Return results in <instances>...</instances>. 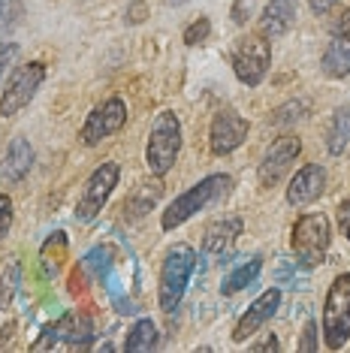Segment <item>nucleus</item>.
Instances as JSON below:
<instances>
[{"label": "nucleus", "instance_id": "obj_1", "mask_svg": "<svg viewBox=\"0 0 350 353\" xmlns=\"http://www.w3.org/2000/svg\"><path fill=\"white\" fill-rule=\"evenodd\" d=\"M229 190H233V179H229L227 172L205 175L203 181H196L194 188H187L185 194H178L169 205H166V212L161 214V230L163 232L178 230L181 223H187L194 214L205 212L209 205L224 203V199L229 196Z\"/></svg>", "mask_w": 350, "mask_h": 353}, {"label": "nucleus", "instance_id": "obj_2", "mask_svg": "<svg viewBox=\"0 0 350 353\" xmlns=\"http://www.w3.org/2000/svg\"><path fill=\"white\" fill-rule=\"evenodd\" d=\"M194 272H196V251L187 242H178L166 251L163 266H161V281H157V305H161V311L172 314L178 308Z\"/></svg>", "mask_w": 350, "mask_h": 353}, {"label": "nucleus", "instance_id": "obj_3", "mask_svg": "<svg viewBox=\"0 0 350 353\" xmlns=\"http://www.w3.org/2000/svg\"><path fill=\"white\" fill-rule=\"evenodd\" d=\"M181 151V121L172 109H163L154 115L148 130V142H145V163L148 172L163 179L166 172L175 166Z\"/></svg>", "mask_w": 350, "mask_h": 353}, {"label": "nucleus", "instance_id": "obj_4", "mask_svg": "<svg viewBox=\"0 0 350 353\" xmlns=\"http://www.w3.org/2000/svg\"><path fill=\"white\" fill-rule=\"evenodd\" d=\"M332 242V227L323 212H308L293 223L290 230V251L296 254V263L302 269H314L326 260Z\"/></svg>", "mask_w": 350, "mask_h": 353}, {"label": "nucleus", "instance_id": "obj_5", "mask_svg": "<svg viewBox=\"0 0 350 353\" xmlns=\"http://www.w3.org/2000/svg\"><path fill=\"white\" fill-rule=\"evenodd\" d=\"M320 332L329 350H341L350 341V272L336 275V281L326 290Z\"/></svg>", "mask_w": 350, "mask_h": 353}, {"label": "nucleus", "instance_id": "obj_6", "mask_svg": "<svg viewBox=\"0 0 350 353\" xmlns=\"http://www.w3.org/2000/svg\"><path fill=\"white\" fill-rule=\"evenodd\" d=\"M229 63H233V73L242 85L248 88L262 85L269 67H272V39H266L260 30L248 37H238L233 52H229Z\"/></svg>", "mask_w": 350, "mask_h": 353}, {"label": "nucleus", "instance_id": "obj_7", "mask_svg": "<svg viewBox=\"0 0 350 353\" xmlns=\"http://www.w3.org/2000/svg\"><path fill=\"white\" fill-rule=\"evenodd\" d=\"M45 82V63L30 61L12 70V76L6 79L3 91H0V118H12L37 97V91Z\"/></svg>", "mask_w": 350, "mask_h": 353}, {"label": "nucleus", "instance_id": "obj_8", "mask_svg": "<svg viewBox=\"0 0 350 353\" xmlns=\"http://www.w3.org/2000/svg\"><path fill=\"white\" fill-rule=\"evenodd\" d=\"M118 179H121V163H115V160H106V163H100L97 170L88 175L82 194H79L76 212H73L79 223H91L103 212V205L109 203L112 190L118 188Z\"/></svg>", "mask_w": 350, "mask_h": 353}, {"label": "nucleus", "instance_id": "obj_9", "mask_svg": "<svg viewBox=\"0 0 350 353\" xmlns=\"http://www.w3.org/2000/svg\"><path fill=\"white\" fill-rule=\"evenodd\" d=\"M91 339H94L91 317L82 314V311H70V314H63L58 323L43 329V335L34 341V350H54V347L88 350L91 347Z\"/></svg>", "mask_w": 350, "mask_h": 353}, {"label": "nucleus", "instance_id": "obj_10", "mask_svg": "<svg viewBox=\"0 0 350 353\" xmlns=\"http://www.w3.org/2000/svg\"><path fill=\"white\" fill-rule=\"evenodd\" d=\"M124 124H127V103L121 97H106L88 112L82 130H79V139H82V145L91 148L97 142L109 139V136H115Z\"/></svg>", "mask_w": 350, "mask_h": 353}, {"label": "nucleus", "instance_id": "obj_11", "mask_svg": "<svg viewBox=\"0 0 350 353\" xmlns=\"http://www.w3.org/2000/svg\"><path fill=\"white\" fill-rule=\"evenodd\" d=\"M302 154V139L299 136H278V139L262 151V160H260V170H257V179H260V188H272L284 179V172L290 170L293 163L299 160Z\"/></svg>", "mask_w": 350, "mask_h": 353}, {"label": "nucleus", "instance_id": "obj_12", "mask_svg": "<svg viewBox=\"0 0 350 353\" xmlns=\"http://www.w3.org/2000/svg\"><path fill=\"white\" fill-rule=\"evenodd\" d=\"M248 121L238 115L236 109H220L214 112L212 127H209V148L214 157H227L248 139Z\"/></svg>", "mask_w": 350, "mask_h": 353}, {"label": "nucleus", "instance_id": "obj_13", "mask_svg": "<svg viewBox=\"0 0 350 353\" xmlns=\"http://www.w3.org/2000/svg\"><path fill=\"white\" fill-rule=\"evenodd\" d=\"M278 305H281V290H278V287H269L266 293H260L257 299L251 302V308L245 311L242 317H238V323L233 329V341L242 344V341H248L251 335H257L260 329L275 317Z\"/></svg>", "mask_w": 350, "mask_h": 353}, {"label": "nucleus", "instance_id": "obj_14", "mask_svg": "<svg viewBox=\"0 0 350 353\" xmlns=\"http://www.w3.org/2000/svg\"><path fill=\"white\" fill-rule=\"evenodd\" d=\"M326 190V170L320 163H305V166H299L296 175L290 179V188H287V203L290 205H308V203H314L317 196H320Z\"/></svg>", "mask_w": 350, "mask_h": 353}, {"label": "nucleus", "instance_id": "obj_15", "mask_svg": "<svg viewBox=\"0 0 350 353\" xmlns=\"http://www.w3.org/2000/svg\"><path fill=\"white\" fill-rule=\"evenodd\" d=\"M299 19V3L296 0H269L260 15V34L266 39H278L290 34Z\"/></svg>", "mask_w": 350, "mask_h": 353}, {"label": "nucleus", "instance_id": "obj_16", "mask_svg": "<svg viewBox=\"0 0 350 353\" xmlns=\"http://www.w3.org/2000/svg\"><path fill=\"white\" fill-rule=\"evenodd\" d=\"M34 170V148H30L28 139L15 136L6 148V154L0 157V181L6 184H19L28 179V172Z\"/></svg>", "mask_w": 350, "mask_h": 353}, {"label": "nucleus", "instance_id": "obj_17", "mask_svg": "<svg viewBox=\"0 0 350 353\" xmlns=\"http://www.w3.org/2000/svg\"><path fill=\"white\" fill-rule=\"evenodd\" d=\"M242 236V221L238 218H224V221H214L209 230H205L203 239V251L214 254V256H227L233 251L236 239Z\"/></svg>", "mask_w": 350, "mask_h": 353}, {"label": "nucleus", "instance_id": "obj_18", "mask_svg": "<svg viewBox=\"0 0 350 353\" xmlns=\"http://www.w3.org/2000/svg\"><path fill=\"white\" fill-rule=\"evenodd\" d=\"M320 73L326 79L350 76V37H332L320 54Z\"/></svg>", "mask_w": 350, "mask_h": 353}, {"label": "nucleus", "instance_id": "obj_19", "mask_svg": "<svg viewBox=\"0 0 350 353\" xmlns=\"http://www.w3.org/2000/svg\"><path fill=\"white\" fill-rule=\"evenodd\" d=\"M157 344H161V332H157L154 320L142 317V320H136V323L130 326V332H127L124 350H130V353H151V350H157Z\"/></svg>", "mask_w": 350, "mask_h": 353}, {"label": "nucleus", "instance_id": "obj_20", "mask_svg": "<svg viewBox=\"0 0 350 353\" xmlns=\"http://www.w3.org/2000/svg\"><path fill=\"white\" fill-rule=\"evenodd\" d=\"M350 145V106H338L332 112L329 130H326V151L332 157L344 154V148Z\"/></svg>", "mask_w": 350, "mask_h": 353}, {"label": "nucleus", "instance_id": "obj_21", "mask_svg": "<svg viewBox=\"0 0 350 353\" xmlns=\"http://www.w3.org/2000/svg\"><path fill=\"white\" fill-rule=\"evenodd\" d=\"M262 272V256H251L248 263H242V266H236L229 275L224 278V284H220V293L224 296H236L238 290H245V287H251L254 281L260 278Z\"/></svg>", "mask_w": 350, "mask_h": 353}, {"label": "nucleus", "instance_id": "obj_22", "mask_svg": "<svg viewBox=\"0 0 350 353\" xmlns=\"http://www.w3.org/2000/svg\"><path fill=\"white\" fill-rule=\"evenodd\" d=\"M63 256H67V236L63 232H52L49 242L43 245V251H39V260H43V269L45 275L54 278L63 266Z\"/></svg>", "mask_w": 350, "mask_h": 353}, {"label": "nucleus", "instance_id": "obj_23", "mask_svg": "<svg viewBox=\"0 0 350 353\" xmlns=\"http://www.w3.org/2000/svg\"><path fill=\"white\" fill-rule=\"evenodd\" d=\"M25 19V0H0V39H6Z\"/></svg>", "mask_w": 350, "mask_h": 353}, {"label": "nucleus", "instance_id": "obj_24", "mask_svg": "<svg viewBox=\"0 0 350 353\" xmlns=\"http://www.w3.org/2000/svg\"><path fill=\"white\" fill-rule=\"evenodd\" d=\"M19 284H21V266L19 263H10L3 272H0V311H6L19 293Z\"/></svg>", "mask_w": 350, "mask_h": 353}, {"label": "nucleus", "instance_id": "obj_25", "mask_svg": "<svg viewBox=\"0 0 350 353\" xmlns=\"http://www.w3.org/2000/svg\"><path fill=\"white\" fill-rule=\"evenodd\" d=\"M212 34V21H209V15H200V19H194L190 25L185 28V34H181V43L185 46H200L205 43Z\"/></svg>", "mask_w": 350, "mask_h": 353}, {"label": "nucleus", "instance_id": "obj_26", "mask_svg": "<svg viewBox=\"0 0 350 353\" xmlns=\"http://www.w3.org/2000/svg\"><path fill=\"white\" fill-rule=\"evenodd\" d=\"M85 266L97 272V278H103V275H106V269L112 266V260H109V251H106V248H97V251H91V254L85 256Z\"/></svg>", "mask_w": 350, "mask_h": 353}, {"label": "nucleus", "instance_id": "obj_27", "mask_svg": "<svg viewBox=\"0 0 350 353\" xmlns=\"http://www.w3.org/2000/svg\"><path fill=\"white\" fill-rule=\"evenodd\" d=\"M302 112H305V103H287L284 109H278L275 115H272V124H293V121H299L302 118Z\"/></svg>", "mask_w": 350, "mask_h": 353}, {"label": "nucleus", "instance_id": "obj_28", "mask_svg": "<svg viewBox=\"0 0 350 353\" xmlns=\"http://www.w3.org/2000/svg\"><path fill=\"white\" fill-rule=\"evenodd\" d=\"M12 230V199L10 194H0V239H6Z\"/></svg>", "mask_w": 350, "mask_h": 353}, {"label": "nucleus", "instance_id": "obj_29", "mask_svg": "<svg viewBox=\"0 0 350 353\" xmlns=\"http://www.w3.org/2000/svg\"><path fill=\"white\" fill-rule=\"evenodd\" d=\"M145 19H148L145 0H133V3L127 6V12H124V21H127V25H142Z\"/></svg>", "mask_w": 350, "mask_h": 353}, {"label": "nucleus", "instance_id": "obj_30", "mask_svg": "<svg viewBox=\"0 0 350 353\" xmlns=\"http://www.w3.org/2000/svg\"><path fill=\"white\" fill-rule=\"evenodd\" d=\"M299 350H302V353H314V350H317V323H314V320H308L305 329H302Z\"/></svg>", "mask_w": 350, "mask_h": 353}, {"label": "nucleus", "instance_id": "obj_31", "mask_svg": "<svg viewBox=\"0 0 350 353\" xmlns=\"http://www.w3.org/2000/svg\"><path fill=\"white\" fill-rule=\"evenodd\" d=\"M229 19H233L238 28L248 25V19H251V0H233V10H229Z\"/></svg>", "mask_w": 350, "mask_h": 353}, {"label": "nucleus", "instance_id": "obj_32", "mask_svg": "<svg viewBox=\"0 0 350 353\" xmlns=\"http://www.w3.org/2000/svg\"><path fill=\"white\" fill-rule=\"evenodd\" d=\"M19 52H21L19 43H0V76L12 67V61L19 58Z\"/></svg>", "mask_w": 350, "mask_h": 353}, {"label": "nucleus", "instance_id": "obj_33", "mask_svg": "<svg viewBox=\"0 0 350 353\" xmlns=\"http://www.w3.org/2000/svg\"><path fill=\"white\" fill-rule=\"evenodd\" d=\"M329 30H332V37H350V3L344 6V12L329 25Z\"/></svg>", "mask_w": 350, "mask_h": 353}, {"label": "nucleus", "instance_id": "obj_34", "mask_svg": "<svg viewBox=\"0 0 350 353\" xmlns=\"http://www.w3.org/2000/svg\"><path fill=\"white\" fill-rule=\"evenodd\" d=\"M338 227H341V232H344V239L350 242V196L338 203Z\"/></svg>", "mask_w": 350, "mask_h": 353}, {"label": "nucleus", "instance_id": "obj_35", "mask_svg": "<svg viewBox=\"0 0 350 353\" xmlns=\"http://www.w3.org/2000/svg\"><path fill=\"white\" fill-rule=\"evenodd\" d=\"M278 347H281V341H278L272 332H269V335H266V339H262V341L251 344V350H254V353H262V350H278Z\"/></svg>", "mask_w": 350, "mask_h": 353}, {"label": "nucleus", "instance_id": "obj_36", "mask_svg": "<svg viewBox=\"0 0 350 353\" xmlns=\"http://www.w3.org/2000/svg\"><path fill=\"white\" fill-rule=\"evenodd\" d=\"M336 3H338V0H308V6H311L314 15H326Z\"/></svg>", "mask_w": 350, "mask_h": 353}, {"label": "nucleus", "instance_id": "obj_37", "mask_svg": "<svg viewBox=\"0 0 350 353\" xmlns=\"http://www.w3.org/2000/svg\"><path fill=\"white\" fill-rule=\"evenodd\" d=\"M12 339H15V323L10 320V323H6L3 329H0V350H3L6 344H12Z\"/></svg>", "mask_w": 350, "mask_h": 353}, {"label": "nucleus", "instance_id": "obj_38", "mask_svg": "<svg viewBox=\"0 0 350 353\" xmlns=\"http://www.w3.org/2000/svg\"><path fill=\"white\" fill-rule=\"evenodd\" d=\"M166 6H185V3H190V0H163Z\"/></svg>", "mask_w": 350, "mask_h": 353}]
</instances>
